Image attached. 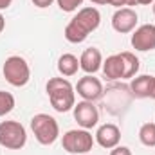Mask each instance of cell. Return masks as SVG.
Masks as SVG:
<instances>
[{
  "mask_svg": "<svg viewBox=\"0 0 155 155\" xmlns=\"http://www.w3.org/2000/svg\"><path fill=\"white\" fill-rule=\"evenodd\" d=\"M132 47L135 51L146 52L155 49V25L153 24H144L137 27L132 35Z\"/></svg>",
  "mask_w": 155,
  "mask_h": 155,
  "instance_id": "10",
  "label": "cell"
},
{
  "mask_svg": "<svg viewBox=\"0 0 155 155\" xmlns=\"http://www.w3.org/2000/svg\"><path fill=\"white\" fill-rule=\"evenodd\" d=\"M15 108V96L11 92L0 90V117L7 116Z\"/></svg>",
  "mask_w": 155,
  "mask_h": 155,
  "instance_id": "18",
  "label": "cell"
},
{
  "mask_svg": "<svg viewBox=\"0 0 155 155\" xmlns=\"http://www.w3.org/2000/svg\"><path fill=\"white\" fill-rule=\"evenodd\" d=\"M31 130L40 144L49 146L60 137V124L49 114H36L31 119Z\"/></svg>",
  "mask_w": 155,
  "mask_h": 155,
  "instance_id": "3",
  "label": "cell"
},
{
  "mask_svg": "<svg viewBox=\"0 0 155 155\" xmlns=\"http://www.w3.org/2000/svg\"><path fill=\"white\" fill-rule=\"evenodd\" d=\"M92 4H97V5H103V4H107V0H90Z\"/></svg>",
  "mask_w": 155,
  "mask_h": 155,
  "instance_id": "26",
  "label": "cell"
},
{
  "mask_svg": "<svg viewBox=\"0 0 155 155\" xmlns=\"http://www.w3.org/2000/svg\"><path fill=\"white\" fill-rule=\"evenodd\" d=\"M27 143V132L18 121H2L0 123V146L7 150H20Z\"/></svg>",
  "mask_w": 155,
  "mask_h": 155,
  "instance_id": "5",
  "label": "cell"
},
{
  "mask_svg": "<svg viewBox=\"0 0 155 155\" xmlns=\"http://www.w3.org/2000/svg\"><path fill=\"white\" fill-rule=\"evenodd\" d=\"M72 110H74L76 123L85 130H90L99 123V112H97V108L92 101H79V103L74 105Z\"/></svg>",
  "mask_w": 155,
  "mask_h": 155,
  "instance_id": "7",
  "label": "cell"
},
{
  "mask_svg": "<svg viewBox=\"0 0 155 155\" xmlns=\"http://www.w3.org/2000/svg\"><path fill=\"white\" fill-rule=\"evenodd\" d=\"M121 60L124 65V72H123V79H132L139 72V58L134 52H121Z\"/></svg>",
  "mask_w": 155,
  "mask_h": 155,
  "instance_id": "16",
  "label": "cell"
},
{
  "mask_svg": "<svg viewBox=\"0 0 155 155\" xmlns=\"http://www.w3.org/2000/svg\"><path fill=\"white\" fill-rule=\"evenodd\" d=\"M5 29V18H4V15L0 13V33Z\"/></svg>",
  "mask_w": 155,
  "mask_h": 155,
  "instance_id": "25",
  "label": "cell"
},
{
  "mask_svg": "<svg viewBox=\"0 0 155 155\" xmlns=\"http://www.w3.org/2000/svg\"><path fill=\"white\" fill-rule=\"evenodd\" d=\"M76 92L78 96L83 97V101H97L101 96H103V83L94 78L92 74H87L83 76L76 85Z\"/></svg>",
  "mask_w": 155,
  "mask_h": 155,
  "instance_id": "8",
  "label": "cell"
},
{
  "mask_svg": "<svg viewBox=\"0 0 155 155\" xmlns=\"http://www.w3.org/2000/svg\"><path fill=\"white\" fill-rule=\"evenodd\" d=\"M110 155H132V150L128 146H119L117 144L116 148L110 150Z\"/></svg>",
  "mask_w": 155,
  "mask_h": 155,
  "instance_id": "20",
  "label": "cell"
},
{
  "mask_svg": "<svg viewBox=\"0 0 155 155\" xmlns=\"http://www.w3.org/2000/svg\"><path fill=\"white\" fill-rule=\"evenodd\" d=\"M47 96L56 112H69L76 105V92L67 78H51L47 81Z\"/></svg>",
  "mask_w": 155,
  "mask_h": 155,
  "instance_id": "2",
  "label": "cell"
},
{
  "mask_svg": "<svg viewBox=\"0 0 155 155\" xmlns=\"http://www.w3.org/2000/svg\"><path fill=\"white\" fill-rule=\"evenodd\" d=\"M61 144H63V150L67 153L72 155H83L88 153L94 146V137L88 130L81 128V130H69L67 134H63V139H61Z\"/></svg>",
  "mask_w": 155,
  "mask_h": 155,
  "instance_id": "6",
  "label": "cell"
},
{
  "mask_svg": "<svg viewBox=\"0 0 155 155\" xmlns=\"http://www.w3.org/2000/svg\"><path fill=\"white\" fill-rule=\"evenodd\" d=\"M152 97L155 99V87H153V92H152Z\"/></svg>",
  "mask_w": 155,
  "mask_h": 155,
  "instance_id": "28",
  "label": "cell"
},
{
  "mask_svg": "<svg viewBox=\"0 0 155 155\" xmlns=\"http://www.w3.org/2000/svg\"><path fill=\"white\" fill-rule=\"evenodd\" d=\"M155 0H126V5H150Z\"/></svg>",
  "mask_w": 155,
  "mask_h": 155,
  "instance_id": "21",
  "label": "cell"
},
{
  "mask_svg": "<svg viewBox=\"0 0 155 155\" xmlns=\"http://www.w3.org/2000/svg\"><path fill=\"white\" fill-rule=\"evenodd\" d=\"M79 69V60H78L74 54H61L60 60H58V71L60 74L65 78L74 76Z\"/></svg>",
  "mask_w": 155,
  "mask_h": 155,
  "instance_id": "15",
  "label": "cell"
},
{
  "mask_svg": "<svg viewBox=\"0 0 155 155\" xmlns=\"http://www.w3.org/2000/svg\"><path fill=\"white\" fill-rule=\"evenodd\" d=\"M11 4H13V0H0V11L2 9H7Z\"/></svg>",
  "mask_w": 155,
  "mask_h": 155,
  "instance_id": "24",
  "label": "cell"
},
{
  "mask_svg": "<svg viewBox=\"0 0 155 155\" xmlns=\"http://www.w3.org/2000/svg\"><path fill=\"white\" fill-rule=\"evenodd\" d=\"M56 2H58V7H60L61 11H65V13L76 11L78 7L83 4V0H56Z\"/></svg>",
  "mask_w": 155,
  "mask_h": 155,
  "instance_id": "19",
  "label": "cell"
},
{
  "mask_svg": "<svg viewBox=\"0 0 155 155\" xmlns=\"http://www.w3.org/2000/svg\"><path fill=\"white\" fill-rule=\"evenodd\" d=\"M103 74L107 79L116 81V79H123V72H124V65L121 60V54H112L103 61Z\"/></svg>",
  "mask_w": 155,
  "mask_h": 155,
  "instance_id": "14",
  "label": "cell"
},
{
  "mask_svg": "<svg viewBox=\"0 0 155 155\" xmlns=\"http://www.w3.org/2000/svg\"><path fill=\"white\" fill-rule=\"evenodd\" d=\"M153 87H155V76H148V74L135 76L130 81V90L135 97H152Z\"/></svg>",
  "mask_w": 155,
  "mask_h": 155,
  "instance_id": "13",
  "label": "cell"
},
{
  "mask_svg": "<svg viewBox=\"0 0 155 155\" xmlns=\"http://www.w3.org/2000/svg\"><path fill=\"white\" fill-rule=\"evenodd\" d=\"M96 141L99 146L107 148V150H112L116 148L121 141V130L119 126L112 124V123H107V124H101L96 132Z\"/></svg>",
  "mask_w": 155,
  "mask_h": 155,
  "instance_id": "11",
  "label": "cell"
},
{
  "mask_svg": "<svg viewBox=\"0 0 155 155\" xmlns=\"http://www.w3.org/2000/svg\"><path fill=\"white\" fill-rule=\"evenodd\" d=\"M101 67H103V56H101L99 49L88 47L81 52V58H79V69L81 71H85L87 74H96Z\"/></svg>",
  "mask_w": 155,
  "mask_h": 155,
  "instance_id": "12",
  "label": "cell"
},
{
  "mask_svg": "<svg viewBox=\"0 0 155 155\" xmlns=\"http://www.w3.org/2000/svg\"><path fill=\"white\" fill-rule=\"evenodd\" d=\"M108 5H114L116 9H121L123 5H126V0H107Z\"/></svg>",
  "mask_w": 155,
  "mask_h": 155,
  "instance_id": "23",
  "label": "cell"
},
{
  "mask_svg": "<svg viewBox=\"0 0 155 155\" xmlns=\"http://www.w3.org/2000/svg\"><path fill=\"white\" fill-rule=\"evenodd\" d=\"M52 2H54V0H33V4H35L36 7H40V9H45V7H49Z\"/></svg>",
  "mask_w": 155,
  "mask_h": 155,
  "instance_id": "22",
  "label": "cell"
},
{
  "mask_svg": "<svg viewBox=\"0 0 155 155\" xmlns=\"http://www.w3.org/2000/svg\"><path fill=\"white\" fill-rule=\"evenodd\" d=\"M139 141L144 146H155V123H144L139 130Z\"/></svg>",
  "mask_w": 155,
  "mask_h": 155,
  "instance_id": "17",
  "label": "cell"
},
{
  "mask_svg": "<svg viewBox=\"0 0 155 155\" xmlns=\"http://www.w3.org/2000/svg\"><path fill=\"white\" fill-rule=\"evenodd\" d=\"M137 22H139V16L132 7H121L112 16V27H114V31L121 33V35L132 33L135 29Z\"/></svg>",
  "mask_w": 155,
  "mask_h": 155,
  "instance_id": "9",
  "label": "cell"
},
{
  "mask_svg": "<svg viewBox=\"0 0 155 155\" xmlns=\"http://www.w3.org/2000/svg\"><path fill=\"white\" fill-rule=\"evenodd\" d=\"M152 11H153V15H155V2L152 4Z\"/></svg>",
  "mask_w": 155,
  "mask_h": 155,
  "instance_id": "27",
  "label": "cell"
},
{
  "mask_svg": "<svg viewBox=\"0 0 155 155\" xmlns=\"http://www.w3.org/2000/svg\"><path fill=\"white\" fill-rule=\"evenodd\" d=\"M4 78L13 87H25L31 79V69L29 63L22 56H9L2 67Z\"/></svg>",
  "mask_w": 155,
  "mask_h": 155,
  "instance_id": "4",
  "label": "cell"
},
{
  "mask_svg": "<svg viewBox=\"0 0 155 155\" xmlns=\"http://www.w3.org/2000/svg\"><path fill=\"white\" fill-rule=\"evenodd\" d=\"M101 24V13L96 7H83L65 27V40L71 43H81L88 38L92 31H96Z\"/></svg>",
  "mask_w": 155,
  "mask_h": 155,
  "instance_id": "1",
  "label": "cell"
}]
</instances>
